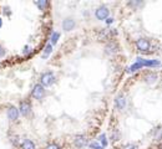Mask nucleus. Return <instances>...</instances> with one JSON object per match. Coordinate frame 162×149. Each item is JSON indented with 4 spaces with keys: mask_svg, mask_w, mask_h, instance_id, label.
<instances>
[{
    "mask_svg": "<svg viewBox=\"0 0 162 149\" xmlns=\"http://www.w3.org/2000/svg\"><path fill=\"white\" fill-rule=\"evenodd\" d=\"M136 62H138L141 67H152L153 68V67L161 66L160 60H146V59H142V57H137Z\"/></svg>",
    "mask_w": 162,
    "mask_h": 149,
    "instance_id": "7ed1b4c3",
    "label": "nucleus"
},
{
    "mask_svg": "<svg viewBox=\"0 0 162 149\" xmlns=\"http://www.w3.org/2000/svg\"><path fill=\"white\" fill-rule=\"evenodd\" d=\"M2 26H3V19L0 17V27H2Z\"/></svg>",
    "mask_w": 162,
    "mask_h": 149,
    "instance_id": "393cba45",
    "label": "nucleus"
},
{
    "mask_svg": "<svg viewBox=\"0 0 162 149\" xmlns=\"http://www.w3.org/2000/svg\"><path fill=\"white\" fill-rule=\"evenodd\" d=\"M20 148L21 149H35V143L30 139H24L20 144Z\"/></svg>",
    "mask_w": 162,
    "mask_h": 149,
    "instance_id": "9b49d317",
    "label": "nucleus"
},
{
    "mask_svg": "<svg viewBox=\"0 0 162 149\" xmlns=\"http://www.w3.org/2000/svg\"><path fill=\"white\" fill-rule=\"evenodd\" d=\"M74 144L77 147V148H84L89 144L87 142V138L85 136H77L75 139H74Z\"/></svg>",
    "mask_w": 162,
    "mask_h": 149,
    "instance_id": "9d476101",
    "label": "nucleus"
},
{
    "mask_svg": "<svg viewBox=\"0 0 162 149\" xmlns=\"http://www.w3.org/2000/svg\"><path fill=\"white\" fill-rule=\"evenodd\" d=\"M52 49H54V46H52L51 44H47V45L45 46L44 51H43V55H41V57H43V59H47L49 56H50V53L52 52Z\"/></svg>",
    "mask_w": 162,
    "mask_h": 149,
    "instance_id": "ddd939ff",
    "label": "nucleus"
},
{
    "mask_svg": "<svg viewBox=\"0 0 162 149\" xmlns=\"http://www.w3.org/2000/svg\"><path fill=\"white\" fill-rule=\"evenodd\" d=\"M90 148L91 149H105L100 143H97V142H92V143H90Z\"/></svg>",
    "mask_w": 162,
    "mask_h": 149,
    "instance_id": "a211bd4d",
    "label": "nucleus"
},
{
    "mask_svg": "<svg viewBox=\"0 0 162 149\" xmlns=\"http://www.w3.org/2000/svg\"><path fill=\"white\" fill-rule=\"evenodd\" d=\"M75 20H74V19L73 17H66L65 19V20L62 21V24H61V26H62V30L64 31H71V30H73L74 27H75Z\"/></svg>",
    "mask_w": 162,
    "mask_h": 149,
    "instance_id": "0eeeda50",
    "label": "nucleus"
},
{
    "mask_svg": "<svg viewBox=\"0 0 162 149\" xmlns=\"http://www.w3.org/2000/svg\"><path fill=\"white\" fill-rule=\"evenodd\" d=\"M156 80H157V74H156L155 72H149V73H146L145 81H146L147 83H153V82H156Z\"/></svg>",
    "mask_w": 162,
    "mask_h": 149,
    "instance_id": "f8f14e48",
    "label": "nucleus"
},
{
    "mask_svg": "<svg viewBox=\"0 0 162 149\" xmlns=\"http://www.w3.org/2000/svg\"><path fill=\"white\" fill-rule=\"evenodd\" d=\"M136 47L140 52H150L151 50V42L147 39H138L136 41Z\"/></svg>",
    "mask_w": 162,
    "mask_h": 149,
    "instance_id": "39448f33",
    "label": "nucleus"
},
{
    "mask_svg": "<svg viewBox=\"0 0 162 149\" xmlns=\"http://www.w3.org/2000/svg\"><path fill=\"white\" fill-rule=\"evenodd\" d=\"M6 116H8L9 121L15 122L17 118H19V116H20V114H19V111H17V108H16V107H14V106H11V107H9V108H8Z\"/></svg>",
    "mask_w": 162,
    "mask_h": 149,
    "instance_id": "6e6552de",
    "label": "nucleus"
},
{
    "mask_svg": "<svg viewBox=\"0 0 162 149\" xmlns=\"http://www.w3.org/2000/svg\"><path fill=\"white\" fill-rule=\"evenodd\" d=\"M142 4H143L142 2H129V5L132 6V8H137V6L142 5Z\"/></svg>",
    "mask_w": 162,
    "mask_h": 149,
    "instance_id": "6ab92c4d",
    "label": "nucleus"
},
{
    "mask_svg": "<svg viewBox=\"0 0 162 149\" xmlns=\"http://www.w3.org/2000/svg\"><path fill=\"white\" fill-rule=\"evenodd\" d=\"M59 39H60V32H58V31H52L50 44H51L52 46H54V45H56V42L59 41Z\"/></svg>",
    "mask_w": 162,
    "mask_h": 149,
    "instance_id": "4468645a",
    "label": "nucleus"
},
{
    "mask_svg": "<svg viewBox=\"0 0 162 149\" xmlns=\"http://www.w3.org/2000/svg\"><path fill=\"white\" fill-rule=\"evenodd\" d=\"M123 149H137V147H135V145H132V144H129V145H126Z\"/></svg>",
    "mask_w": 162,
    "mask_h": 149,
    "instance_id": "5701e85b",
    "label": "nucleus"
},
{
    "mask_svg": "<svg viewBox=\"0 0 162 149\" xmlns=\"http://www.w3.org/2000/svg\"><path fill=\"white\" fill-rule=\"evenodd\" d=\"M45 87H43L40 83H36V85H34L32 89H31V96L35 98V100H38V101H41L44 97H45Z\"/></svg>",
    "mask_w": 162,
    "mask_h": 149,
    "instance_id": "f03ea898",
    "label": "nucleus"
},
{
    "mask_svg": "<svg viewBox=\"0 0 162 149\" xmlns=\"http://www.w3.org/2000/svg\"><path fill=\"white\" fill-rule=\"evenodd\" d=\"M17 111H19V114L20 116L26 117V116L30 114V112H31V104L28 101H21L19 108H17Z\"/></svg>",
    "mask_w": 162,
    "mask_h": 149,
    "instance_id": "423d86ee",
    "label": "nucleus"
},
{
    "mask_svg": "<svg viewBox=\"0 0 162 149\" xmlns=\"http://www.w3.org/2000/svg\"><path fill=\"white\" fill-rule=\"evenodd\" d=\"M3 55H5V51L3 47H0V56H3Z\"/></svg>",
    "mask_w": 162,
    "mask_h": 149,
    "instance_id": "b1692460",
    "label": "nucleus"
},
{
    "mask_svg": "<svg viewBox=\"0 0 162 149\" xmlns=\"http://www.w3.org/2000/svg\"><path fill=\"white\" fill-rule=\"evenodd\" d=\"M46 149H61L58 144H55V143H51V144H49L47 147H46Z\"/></svg>",
    "mask_w": 162,
    "mask_h": 149,
    "instance_id": "aec40b11",
    "label": "nucleus"
},
{
    "mask_svg": "<svg viewBox=\"0 0 162 149\" xmlns=\"http://www.w3.org/2000/svg\"><path fill=\"white\" fill-rule=\"evenodd\" d=\"M54 82H55V74H54L51 71H47V72H44L40 77V85L43 87H49L51 86Z\"/></svg>",
    "mask_w": 162,
    "mask_h": 149,
    "instance_id": "f257e3e1",
    "label": "nucleus"
},
{
    "mask_svg": "<svg viewBox=\"0 0 162 149\" xmlns=\"http://www.w3.org/2000/svg\"><path fill=\"white\" fill-rule=\"evenodd\" d=\"M109 14H110V10H109V8L107 6H105V5H101V6H99L97 9H96V11H95V16H96V19L97 20H106L107 17H109Z\"/></svg>",
    "mask_w": 162,
    "mask_h": 149,
    "instance_id": "20e7f679",
    "label": "nucleus"
},
{
    "mask_svg": "<svg viewBox=\"0 0 162 149\" xmlns=\"http://www.w3.org/2000/svg\"><path fill=\"white\" fill-rule=\"evenodd\" d=\"M116 45H115V42H109L106 45V47H105V50H106V53H114L115 51H116Z\"/></svg>",
    "mask_w": 162,
    "mask_h": 149,
    "instance_id": "dca6fc26",
    "label": "nucleus"
},
{
    "mask_svg": "<svg viewBox=\"0 0 162 149\" xmlns=\"http://www.w3.org/2000/svg\"><path fill=\"white\" fill-rule=\"evenodd\" d=\"M31 51H32V50H31V47H30L29 45H26V46L24 47V50H23V53H24V55H29Z\"/></svg>",
    "mask_w": 162,
    "mask_h": 149,
    "instance_id": "412c9836",
    "label": "nucleus"
},
{
    "mask_svg": "<svg viewBox=\"0 0 162 149\" xmlns=\"http://www.w3.org/2000/svg\"><path fill=\"white\" fill-rule=\"evenodd\" d=\"M99 139H100V144L105 148L106 145H107V139H106V136L102 133V134H100V137H99Z\"/></svg>",
    "mask_w": 162,
    "mask_h": 149,
    "instance_id": "f3484780",
    "label": "nucleus"
},
{
    "mask_svg": "<svg viewBox=\"0 0 162 149\" xmlns=\"http://www.w3.org/2000/svg\"><path fill=\"white\" fill-rule=\"evenodd\" d=\"M115 106L117 109L120 111H123L126 108V98L122 96V95H119L116 98H115Z\"/></svg>",
    "mask_w": 162,
    "mask_h": 149,
    "instance_id": "1a4fd4ad",
    "label": "nucleus"
},
{
    "mask_svg": "<svg viewBox=\"0 0 162 149\" xmlns=\"http://www.w3.org/2000/svg\"><path fill=\"white\" fill-rule=\"evenodd\" d=\"M112 23H114V17H107L106 19V24L107 25H111Z\"/></svg>",
    "mask_w": 162,
    "mask_h": 149,
    "instance_id": "4be33fe9",
    "label": "nucleus"
},
{
    "mask_svg": "<svg viewBox=\"0 0 162 149\" xmlns=\"http://www.w3.org/2000/svg\"><path fill=\"white\" fill-rule=\"evenodd\" d=\"M35 4H36V6L39 8V10H45L50 5V3L47 2V0H40V2H35Z\"/></svg>",
    "mask_w": 162,
    "mask_h": 149,
    "instance_id": "2eb2a0df",
    "label": "nucleus"
}]
</instances>
